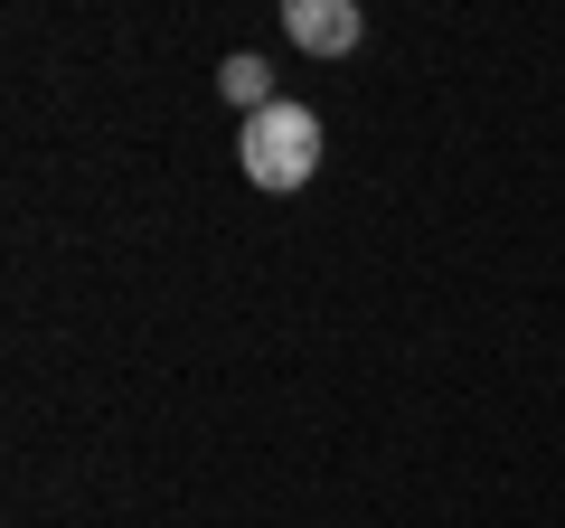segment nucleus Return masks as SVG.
Returning a JSON list of instances; mask_svg holds the SVG:
<instances>
[{
  "label": "nucleus",
  "instance_id": "nucleus-2",
  "mask_svg": "<svg viewBox=\"0 0 565 528\" xmlns=\"http://www.w3.org/2000/svg\"><path fill=\"white\" fill-rule=\"evenodd\" d=\"M282 29H292V47H311V57H340V47H359V0H292L282 10Z\"/></svg>",
  "mask_w": 565,
  "mask_h": 528
},
{
  "label": "nucleus",
  "instance_id": "nucleus-3",
  "mask_svg": "<svg viewBox=\"0 0 565 528\" xmlns=\"http://www.w3.org/2000/svg\"><path fill=\"white\" fill-rule=\"evenodd\" d=\"M217 85L245 104V114H264V104H274V95H264V57H226V66H217Z\"/></svg>",
  "mask_w": 565,
  "mask_h": 528
},
{
  "label": "nucleus",
  "instance_id": "nucleus-1",
  "mask_svg": "<svg viewBox=\"0 0 565 528\" xmlns=\"http://www.w3.org/2000/svg\"><path fill=\"white\" fill-rule=\"evenodd\" d=\"M245 180L255 189H302L311 170H321V123H311V104H264V114H245Z\"/></svg>",
  "mask_w": 565,
  "mask_h": 528
}]
</instances>
